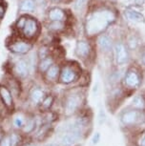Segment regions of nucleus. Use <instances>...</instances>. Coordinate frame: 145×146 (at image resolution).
I'll list each match as a JSON object with an SVG mask.
<instances>
[{"mask_svg": "<svg viewBox=\"0 0 145 146\" xmlns=\"http://www.w3.org/2000/svg\"><path fill=\"white\" fill-rule=\"evenodd\" d=\"M117 15L109 8H99L90 12L84 20V30L89 37L103 34L116 21Z\"/></svg>", "mask_w": 145, "mask_h": 146, "instance_id": "1", "label": "nucleus"}, {"mask_svg": "<svg viewBox=\"0 0 145 146\" xmlns=\"http://www.w3.org/2000/svg\"><path fill=\"white\" fill-rule=\"evenodd\" d=\"M119 123L122 131L131 134L145 127V111L129 106L119 114Z\"/></svg>", "mask_w": 145, "mask_h": 146, "instance_id": "2", "label": "nucleus"}, {"mask_svg": "<svg viewBox=\"0 0 145 146\" xmlns=\"http://www.w3.org/2000/svg\"><path fill=\"white\" fill-rule=\"evenodd\" d=\"M85 102V95L81 89H72L68 91L63 96L62 108L64 115L70 117L78 114Z\"/></svg>", "mask_w": 145, "mask_h": 146, "instance_id": "3", "label": "nucleus"}, {"mask_svg": "<svg viewBox=\"0 0 145 146\" xmlns=\"http://www.w3.org/2000/svg\"><path fill=\"white\" fill-rule=\"evenodd\" d=\"M143 76L140 69L136 66L132 65L128 67L121 78L123 89L132 92L138 90L143 84Z\"/></svg>", "mask_w": 145, "mask_h": 146, "instance_id": "4", "label": "nucleus"}, {"mask_svg": "<svg viewBox=\"0 0 145 146\" xmlns=\"http://www.w3.org/2000/svg\"><path fill=\"white\" fill-rule=\"evenodd\" d=\"M85 133L86 132L77 128L71 121L62 130L58 144L60 146H76L85 137Z\"/></svg>", "mask_w": 145, "mask_h": 146, "instance_id": "5", "label": "nucleus"}, {"mask_svg": "<svg viewBox=\"0 0 145 146\" xmlns=\"http://www.w3.org/2000/svg\"><path fill=\"white\" fill-rule=\"evenodd\" d=\"M40 23L36 18L34 17L31 15H27V18L24 24L23 28L19 31L17 34L19 35V36L24 38V39L30 40V41H34L39 36L40 34Z\"/></svg>", "mask_w": 145, "mask_h": 146, "instance_id": "6", "label": "nucleus"}, {"mask_svg": "<svg viewBox=\"0 0 145 146\" xmlns=\"http://www.w3.org/2000/svg\"><path fill=\"white\" fill-rule=\"evenodd\" d=\"M79 78V68L73 62L64 63L60 68L58 82L63 85H70Z\"/></svg>", "mask_w": 145, "mask_h": 146, "instance_id": "7", "label": "nucleus"}, {"mask_svg": "<svg viewBox=\"0 0 145 146\" xmlns=\"http://www.w3.org/2000/svg\"><path fill=\"white\" fill-rule=\"evenodd\" d=\"M12 54L16 56H27L34 48V42L22 37H16L7 45Z\"/></svg>", "mask_w": 145, "mask_h": 146, "instance_id": "8", "label": "nucleus"}, {"mask_svg": "<svg viewBox=\"0 0 145 146\" xmlns=\"http://www.w3.org/2000/svg\"><path fill=\"white\" fill-rule=\"evenodd\" d=\"M113 53L115 56V61L117 66H124L128 64L130 60V53L127 44L122 41H117L114 44Z\"/></svg>", "mask_w": 145, "mask_h": 146, "instance_id": "9", "label": "nucleus"}, {"mask_svg": "<svg viewBox=\"0 0 145 146\" xmlns=\"http://www.w3.org/2000/svg\"><path fill=\"white\" fill-rule=\"evenodd\" d=\"M13 75L18 79H26L31 75V68L26 57H19L12 67Z\"/></svg>", "mask_w": 145, "mask_h": 146, "instance_id": "10", "label": "nucleus"}, {"mask_svg": "<svg viewBox=\"0 0 145 146\" xmlns=\"http://www.w3.org/2000/svg\"><path fill=\"white\" fill-rule=\"evenodd\" d=\"M92 53V46L91 43L87 39H79L76 42L75 54L76 57L80 58L81 60H87L91 56Z\"/></svg>", "mask_w": 145, "mask_h": 146, "instance_id": "11", "label": "nucleus"}, {"mask_svg": "<svg viewBox=\"0 0 145 146\" xmlns=\"http://www.w3.org/2000/svg\"><path fill=\"white\" fill-rule=\"evenodd\" d=\"M97 47L103 54H110L114 50V41L111 36L106 34H101L97 35Z\"/></svg>", "mask_w": 145, "mask_h": 146, "instance_id": "12", "label": "nucleus"}, {"mask_svg": "<svg viewBox=\"0 0 145 146\" xmlns=\"http://www.w3.org/2000/svg\"><path fill=\"white\" fill-rule=\"evenodd\" d=\"M60 68H61V66L56 62L52 65L42 75L43 79L45 80V82H47L49 84H53V83L58 82L59 75H60Z\"/></svg>", "mask_w": 145, "mask_h": 146, "instance_id": "13", "label": "nucleus"}, {"mask_svg": "<svg viewBox=\"0 0 145 146\" xmlns=\"http://www.w3.org/2000/svg\"><path fill=\"white\" fill-rule=\"evenodd\" d=\"M0 100L2 104L8 110H13L15 103H13V95L12 91L6 85H0Z\"/></svg>", "mask_w": 145, "mask_h": 146, "instance_id": "14", "label": "nucleus"}, {"mask_svg": "<svg viewBox=\"0 0 145 146\" xmlns=\"http://www.w3.org/2000/svg\"><path fill=\"white\" fill-rule=\"evenodd\" d=\"M46 92L43 88L39 86H34L32 87V89L29 92V100L34 107H38L40 105V103L42 102V100H44L46 96Z\"/></svg>", "mask_w": 145, "mask_h": 146, "instance_id": "15", "label": "nucleus"}, {"mask_svg": "<svg viewBox=\"0 0 145 146\" xmlns=\"http://www.w3.org/2000/svg\"><path fill=\"white\" fill-rule=\"evenodd\" d=\"M38 3L36 0H18V13L20 15H32L36 12Z\"/></svg>", "mask_w": 145, "mask_h": 146, "instance_id": "16", "label": "nucleus"}, {"mask_svg": "<svg viewBox=\"0 0 145 146\" xmlns=\"http://www.w3.org/2000/svg\"><path fill=\"white\" fill-rule=\"evenodd\" d=\"M47 20L48 21H67V13L66 12L59 7H52L47 11Z\"/></svg>", "mask_w": 145, "mask_h": 146, "instance_id": "17", "label": "nucleus"}, {"mask_svg": "<svg viewBox=\"0 0 145 146\" xmlns=\"http://www.w3.org/2000/svg\"><path fill=\"white\" fill-rule=\"evenodd\" d=\"M129 139L131 146H145V127L131 133Z\"/></svg>", "mask_w": 145, "mask_h": 146, "instance_id": "18", "label": "nucleus"}, {"mask_svg": "<svg viewBox=\"0 0 145 146\" xmlns=\"http://www.w3.org/2000/svg\"><path fill=\"white\" fill-rule=\"evenodd\" d=\"M54 63H56V57L54 56L53 54L45 57V58L39 59L37 63V73H39L40 75H43Z\"/></svg>", "mask_w": 145, "mask_h": 146, "instance_id": "19", "label": "nucleus"}, {"mask_svg": "<svg viewBox=\"0 0 145 146\" xmlns=\"http://www.w3.org/2000/svg\"><path fill=\"white\" fill-rule=\"evenodd\" d=\"M37 128L38 127H37L36 117L35 115H31V117H28L26 118V122L21 130H22L24 134L29 135L34 133V132H36Z\"/></svg>", "mask_w": 145, "mask_h": 146, "instance_id": "20", "label": "nucleus"}, {"mask_svg": "<svg viewBox=\"0 0 145 146\" xmlns=\"http://www.w3.org/2000/svg\"><path fill=\"white\" fill-rule=\"evenodd\" d=\"M124 15L128 20L135 22V23H144L145 22L144 15L136 10L127 9V10H125Z\"/></svg>", "mask_w": 145, "mask_h": 146, "instance_id": "21", "label": "nucleus"}, {"mask_svg": "<svg viewBox=\"0 0 145 146\" xmlns=\"http://www.w3.org/2000/svg\"><path fill=\"white\" fill-rule=\"evenodd\" d=\"M136 109L142 110L145 111V95L143 94H136L133 96L132 101H131V105Z\"/></svg>", "mask_w": 145, "mask_h": 146, "instance_id": "22", "label": "nucleus"}, {"mask_svg": "<svg viewBox=\"0 0 145 146\" xmlns=\"http://www.w3.org/2000/svg\"><path fill=\"white\" fill-rule=\"evenodd\" d=\"M54 103V95H46L44 100H42V102L40 103V105L38 107H39L40 111L42 113H46V112L51 111Z\"/></svg>", "mask_w": 145, "mask_h": 146, "instance_id": "23", "label": "nucleus"}, {"mask_svg": "<svg viewBox=\"0 0 145 146\" xmlns=\"http://www.w3.org/2000/svg\"><path fill=\"white\" fill-rule=\"evenodd\" d=\"M66 28L65 22L61 21H48L47 29L52 33H60L63 32Z\"/></svg>", "mask_w": 145, "mask_h": 146, "instance_id": "24", "label": "nucleus"}, {"mask_svg": "<svg viewBox=\"0 0 145 146\" xmlns=\"http://www.w3.org/2000/svg\"><path fill=\"white\" fill-rule=\"evenodd\" d=\"M88 3H89V0H73V9L75 13H80L86 9Z\"/></svg>", "mask_w": 145, "mask_h": 146, "instance_id": "25", "label": "nucleus"}, {"mask_svg": "<svg viewBox=\"0 0 145 146\" xmlns=\"http://www.w3.org/2000/svg\"><path fill=\"white\" fill-rule=\"evenodd\" d=\"M26 117L22 114H17L15 115V117H13V126L18 129V130H21V129L23 128L24 124H25L26 122Z\"/></svg>", "mask_w": 145, "mask_h": 146, "instance_id": "26", "label": "nucleus"}, {"mask_svg": "<svg viewBox=\"0 0 145 146\" xmlns=\"http://www.w3.org/2000/svg\"><path fill=\"white\" fill-rule=\"evenodd\" d=\"M36 54H37L38 60L42 59V58H45V57H47L48 56L52 54L51 48L48 45H42V46H40L39 48H38V50L36 51Z\"/></svg>", "mask_w": 145, "mask_h": 146, "instance_id": "27", "label": "nucleus"}, {"mask_svg": "<svg viewBox=\"0 0 145 146\" xmlns=\"http://www.w3.org/2000/svg\"><path fill=\"white\" fill-rule=\"evenodd\" d=\"M0 146H12V139H11V135H7L2 137L0 140Z\"/></svg>", "mask_w": 145, "mask_h": 146, "instance_id": "28", "label": "nucleus"}, {"mask_svg": "<svg viewBox=\"0 0 145 146\" xmlns=\"http://www.w3.org/2000/svg\"><path fill=\"white\" fill-rule=\"evenodd\" d=\"M5 13H6V5L3 2H0V20L4 18Z\"/></svg>", "mask_w": 145, "mask_h": 146, "instance_id": "29", "label": "nucleus"}, {"mask_svg": "<svg viewBox=\"0 0 145 146\" xmlns=\"http://www.w3.org/2000/svg\"><path fill=\"white\" fill-rule=\"evenodd\" d=\"M140 60H141V64L145 67V50H143L141 54V56H140Z\"/></svg>", "mask_w": 145, "mask_h": 146, "instance_id": "30", "label": "nucleus"}, {"mask_svg": "<svg viewBox=\"0 0 145 146\" xmlns=\"http://www.w3.org/2000/svg\"><path fill=\"white\" fill-rule=\"evenodd\" d=\"M46 146H60L58 143H56V142H51V143H48Z\"/></svg>", "mask_w": 145, "mask_h": 146, "instance_id": "31", "label": "nucleus"}, {"mask_svg": "<svg viewBox=\"0 0 145 146\" xmlns=\"http://www.w3.org/2000/svg\"><path fill=\"white\" fill-rule=\"evenodd\" d=\"M49 1H51V2H54V3H60V2L64 1V0H49Z\"/></svg>", "mask_w": 145, "mask_h": 146, "instance_id": "32", "label": "nucleus"}, {"mask_svg": "<svg viewBox=\"0 0 145 146\" xmlns=\"http://www.w3.org/2000/svg\"><path fill=\"white\" fill-rule=\"evenodd\" d=\"M23 146H36V145L32 144V143H29V144H26V145H23Z\"/></svg>", "mask_w": 145, "mask_h": 146, "instance_id": "33", "label": "nucleus"}, {"mask_svg": "<svg viewBox=\"0 0 145 146\" xmlns=\"http://www.w3.org/2000/svg\"><path fill=\"white\" fill-rule=\"evenodd\" d=\"M4 136H3V135H2V133H1V132H0V140H1L2 139V137H3Z\"/></svg>", "mask_w": 145, "mask_h": 146, "instance_id": "34", "label": "nucleus"}, {"mask_svg": "<svg viewBox=\"0 0 145 146\" xmlns=\"http://www.w3.org/2000/svg\"><path fill=\"white\" fill-rule=\"evenodd\" d=\"M143 82H145V76H143Z\"/></svg>", "mask_w": 145, "mask_h": 146, "instance_id": "35", "label": "nucleus"}, {"mask_svg": "<svg viewBox=\"0 0 145 146\" xmlns=\"http://www.w3.org/2000/svg\"><path fill=\"white\" fill-rule=\"evenodd\" d=\"M36 1H37V3H38V1H39V0H36Z\"/></svg>", "mask_w": 145, "mask_h": 146, "instance_id": "36", "label": "nucleus"}]
</instances>
